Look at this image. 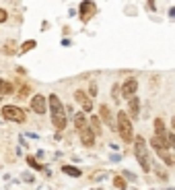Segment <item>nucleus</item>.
<instances>
[{"label":"nucleus","instance_id":"1","mask_svg":"<svg viewBox=\"0 0 175 190\" xmlns=\"http://www.w3.org/2000/svg\"><path fill=\"white\" fill-rule=\"evenodd\" d=\"M50 110H52V122H54V126L58 130H62L66 126V112H64V105H62L58 95H50Z\"/></svg>","mask_w":175,"mask_h":190},{"label":"nucleus","instance_id":"2","mask_svg":"<svg viewBox=\"0 0 175 190\" xmlns=\"http://www.w3.org/2000/svg\"><path fill=\"white\" fill-rule=\"evenodd\" d=\"M118 132H120V136L126 143H132V139H134V135H132V122L126 116V112L118 114Z\"/></svg>","mask_w":175,"mask_h":190},{"label":"nucleus","instance_id":"3","mask_svg":"<svg viewBox=\"0 0 175 190\" xmlns=\"http://www.w3.org/2000/svg\"><path fill=\"white\" fill-rule=\"evenodd\" d=\"M134 151H136V157H138L140 165H142V170L148 172L150 170V163H148V151H146V143L142 136H138L134 143Z\"/></svg>","mask_w":175,"mask_h":190},{"label":"nucleus","instance_id":"4","mask_svg":"<svg viewBox=\"0 0 175 190\" xmlns=\"http://www.w3.org/2000/svg\"><path fill=\"white\" fill-rule=\"evenodd\" d=\"M2 116H4L6 120H12V122H25L27 120L25 112L21 110V108H17V105H4L2 108Z\"/></svg>","mask_w":175,"mask_h":190},{"label":"nucleus","instance_id":"5","mask_svg":"<svg viewBox=\"0 0 175 190\" xmlns=\"http://www.w3.org/2000/svg\"><path fill=\"white\" fill-rule=\"evenodd\" d=\"M74 99H76V103H80V108H82V110L85 112H93V101L89 99V95L85 93V91H76L74 93Z\"/></svg>","mask_w":175,"mask_h":190},{"label":"nucleus","instance_id":"6","mask_svg":"<svg viewBox=\"0 0 175 190\" xmlns=\"http://www.w3.org/2000/svg\"><path fill=\"white\" fill-rule=\"evenodd\" d=\"M136 89H138V81L136 79H128L124 85H122V93H124V97H130V99L134 97Z\"/></svg>","mask_w":175,"mask_h":190},{"label":"nucleus","instance_id":"7","mask_svg":"<svg viewBox=\"0 0 175 190\" xmlns=\"http://www.w3.org/2000/svg\"><path fill=\"white\" fill-rule=\"evenodd\" d=\"M97 6L93 4V2H82L80 4V17H82V21H89L91 15H95Z\"/></svg>","mask_w":175,"mask_h":190},{"label":"nucleus","instance_id":"8","mask_svg":"<svg viewBox=\"0 0 175 190\" xmlns=\"http://www.w3.org/2000/svg\"><path fill=\"white\" fill-rule=\"evenodd\" d=\"M45 99H43V95H35L33 99H31V110L37 112V114H43L45 112Z\"/></svg>","mask_w":175,"mask_h":190},{"label":"nucleus","instance_id":"9","mask_svg":"<svg viewBox=\"0 0 175 190\" xmlns=\"http://www.w3.org/2000/svg\"><path fill=\"white\" fill-rule=\"evenodd\" d=\"M80 140H82V143H85L87 147H91L93 143H95V135H93V130H91L89 126L80 130Z\"/></svg>","mask_w":175,"mask_h":190},{"label":"nucleus","instance_id":"10","mask_svg":"<svg viewBox=\"0 0 175 190\" xmlns=\"http://www.w3.org/2000/svg\"><path fill=\"white\" fill-rule=\"evenodd\" d=\"M99 114H101V120L109 126V128H115L113 120H111V114H109V110H107V105H101V108H99Z\"/></svg>","mask_w":175,"mask_h":190},{"label":"nucleus","instance_id":"11","mask_svg":"<svg viewBox=\"0 0 175 190\" xmlns=\"http://www.w3.org/2000/svg\"><path fill=\"white\" fill-rule=\"evenodd\" d=\"M138 108H140V101H138V97H132L130 99V116L132 118H138Z\"/></svg>","mask_w":175,"mask_h":190},{"label":"nucleus","instance_id":"12","mask_svg":"<svg viewBox=\"0 0 175 190\" xmlns=\"http://www.w3.org/2000/svg\"><path fill=\"white\" fill-rule=\"evenodd\" d=\"M74 124H76V128H78V132L82 128H87L89 124H87V120H85V114H80V112H78V114L74 116Z\"/></svg>","mask_w":175,"mask_h":190},{"label":"nucleus","instance_id":"13","mask_svg":"<svg viewBox=\"0 0 175 190\" xmlns=\"http://www.w3.org/2000/svg\"><path fill=\"white\" fill-rule=\"evenodd\" d=\"M12 85H10V83H6V81H2L0 79V95H10L12 93Z\"/></svg>","mask_w":175,"mask_h":190},{"label":"nucleus","instance_id":"14","mask_svg":"<svg viewBox=\"0 0 175 190\" xmlns=\"http://www.w3.org/2000/svg\"><path fill=\"white\" fill-rule=\"evenodd\" d=\"M155 130H157V136H165V124H163L161 118L155 120Z\"/></svg>","mask_w":175,"mask_h":190},{"label":"nucleus","instance_id":"15","mask_svg":"<svg viewBox=\"0 0 175 190\" xmlns=\"http://www.w3.org/2000/svg\"><path fill=\"white\" fill-rule=\"evenodd\" d=\"M62 172H64V174H68V176H74V178L82 176V174H80V170H76V167H72V165H64V167H62Z\"/></svg>","mask_w":175,"mask_h":190},{"label":"nucleus","instance_id":"16","mask_svg":"<svg viewBox=\"0 0 175 190\" xmlns=\"http://www.w3.org/2000/svg\"><path fill=\"white\" fill-rule=\"evenodd\" d=\"M113 184H115V188H126V180L122 178V176H115Z\"/></svg>","mask_w":175,"mask_h":190},{"label":"nucleus","instance_id":"17","mask_svg":"<svg viewBox=\"0 0 175 190\" xmlns=\"http://www.w3.org/2000/svg\"><path fill=\"white\" fill-rule=\"evenodd\" d=\"M35 48V41L33 40H29V41H25V44L21 45V52H27V50H33Z\"/></svg>","mask_w":175,"mask_h":190},{"label":"nucleus","instance_id":"18","mask_svg":"<svg viewBox=\"0 0 175 190\" xmlns=\"http://www.w3.org/2000/svg\"><path fill=\"white\" fill-rule=\"evenodd\" d=\"M27 161H29V165H33L35 170H43V165L37 163V161H35V157H27Z\"/></svg>","mask_w":175,"mask_h":190},{"label":"nucleus","instance_id":"19","mask_svg":"<svg viewBox=\"0 0 175 190\" xmlns=\"http://www.w3.org/2000/svg\"><path fill=\"white\" fill-rule=\"evenodd\" d=\"M6 19H8V13H6L4 8H0V23H4Z\"/></svg>","mask_w":175,"mask_h":190},{"label":"nucleus","instance_id":"20","mask_svg":"<svg viewBox=\"0 0 175 190\" xmlns=\"http://www.w3.org/2000/svg\"><path fill=\"white\" fill-rule=\"evenodd\" d=\"M157 176H161V180H167V178H169V176H167L163 170H159V167H157Z\"/></svg>","mask_w":175,"mask_h":190},{"label":"nucleus","instance_id":"21","mask_svg":"<svg viewBox=\"0 0 175 190\" xmlns=\"http://www.w3.org/2000/svg\"><path fill=\"white\" fill-rule=\"evenodd\" d=\"M124 176H126V178H128L130 182H134V180H136V176L132 174V172H124Z\"/></svg>","mask_w":175,"mask_h":190},{"label":"nucleus","instance_id":"22","mask_svg":"<svg viewBox=\"0 0 175 190\" xmlns=\"http://www.w3.org/2000/svg\"><path fill=\"white\" fill-rule=\"evenodd\" d=\"M118 91H120V87H113V99L115 101H120V93Z\"/></svg>","mask_w":175,"mask_h":190},{"label":"nucleus","instance_id":"23","mask_svg":"<svg viewBox=\"0 0 175 190\" xmlns=\"http://www.w3.org/2000/svg\"><path fill=\"white\" fill-rule=\"evenodd\" d=\"M31 93V89H29V85H25L23 89H21V95H29Z\"/></svg>","mask_w":175,"mask_h":190},{"label":"nucleus","instance_id":"24","mask_svg":"<svg viewBox=\"0 0 175 190\" xmlns=\"http://www.w3.org/2000/svg\"><path fill=\"white\" fill-rule=\"evenodd\" d=\"M91 95H93V97L97 95V85H95V83H91Z\"/></svg>","mask_w":175,"mask_h":190},{"label":"nucleus","instance_id":"25","mask_svg":"<svg viewBox=\"0 0 175 190\" xmlns=\"http://www.w3.org/2000/svg\"><path fill=\"white\" fill-rule=\"evenodd\" d=\"M103 172H99V174H95V176H93V180H103Z\"/></svg>","mask_w":175,"mask_h":190},{"label":"nucleus","instance_id":"26","mask_svg":"<svg viewBox=\"0 0 175 190\" xmlns=\"http://www.w3.org/2000/svg\"><path fill=\"white\" fill-rule=\"evenodd\" d=\"M62 45H64V48H68V45H72V41H70V40H62Z\"/></svg>","mask_w":175,"mask_h":190}]
</instances>
